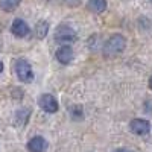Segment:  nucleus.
I'll return each mask as SVG.
<instances>
[{
    "label": "nucleus",
    "mask_w": 152,
    "mask_h": 152,
    "mask_svg": "<svg viewBox=\"0 0 152 152\" xmlns=\"http://www.w3.org/2000/svg\"><path fill=\"white\" fill-rule=\"evenodd\" d=\"M126 46V40L123 35H113L110 40L107 41L105 47H104V53L107 56H114V55H119L125 50Z\"/></svg>",
    "instance_id": "nucleus-1"
},
{
    "label": "nucleus",
    "mask_w": 152,
    "mask_h": 152,
    "mask_svg": "<svg viewBox=\"0 0 152 152\" xmlns=\"http://www.w3.org/2000/svg\"><path fill=\"white\" fill-rule=\"evenodd\" d=\"M15 73H17V78L24 82V84H28V82H32L34 79V72H32V67L28 61H24V59H18L15 62Z\"/></svg>",
    "instance_id": "nucleus-2"
},
{
    "label": "nucleus",
    "mask_w": 152,
    "mask_h": 152,
    "mask_svg": "<svg viewBox=\"0 0 152 152\" xmlns=\"http://www.w3.org/2000/svg\"><path fill=\"white\" fill-rule=\"evenodd\" d=\"M55 40L58 43H73L76 40V34L70 26H66V24H61V26L56 29L55 32Z\"/></svg>",
    "instance_id": "nucleus-3"
},
{
    "label": "nucleus",
    "mask_w": 152,
    "mask_h": 152,
    "mask_svg": "<svg viewBox=\"0 0 152 152\" xmlns=\"http://www.w3.org/2000/svg\"><path fill=\"white\" fill-rule=\"evenodd\" d=\"M38 105L41 110H44L46 113H56L58 111V102L52 94H41L38 99Z\"/></svg>",
    "instance_id": "nucleus-4"
},
{
    "label": "nucleus",
    "mask_w": 152,
    "mask_h": 152,
    "mask_svg": "<svg viewBox=\"0 0 152 152\" xmlns=\"http://www.w3.org/2000/svg\"><path fill=\"white\" fill-rule=\"evenodd\" d=\"M129 129L137 135H146L151 131V123L143 119H134L129 123Z\"/></svg>",
    "instance_id": "nucleus-5"
},
{
    "label": "nucleus",
    "mask_w": 152,
    "mask_h": 152,
    "mask_svg": "<svg viewBox=\"0 0 152 152\" xmlns=\"http://www.w3.org/2000/svg\"><path fill=\"white\" fill-rule=\"evenodd\" d=\"M11 32L14 34L15 37H18V38H23V37L29 35V32H31V28L28 26V23L24 21V20H21V18H15L14 21H12Z\"/></svg>",
    "instance_id": "nucleus-6"
},
{
    "label": "nucleus",
    "mask_w": 152,
    "mask_h": 152,
    "mask_svg": "<svg viewBox=\"0 0 152 152\" xmlns=\"http://www.w3.org/2000/svg\"><path fill=\"white\" fill-rule=\"evenodd\" d=\"M73 50L70 46H62L56 50V59L61 62V64H69L73 59Z\"/></svg>",
    "instance_id": "nucleus-7"
},
{
    "label": "nucleus",
    "mask_w": 152,
    "mask_h": 152,
    "mask_svg": "<svg viewBox=\"0 0 152 152\" xmlns=\"http://www.w3.org/2000/svg\"><path fill=\"white\" fill-rule=\"evenodd\" d=\"M46 146H47L46 140H44L43 137H40V135L31 138V140L28 142V149H29V152H43V151L46 149Z\"/></svg>",
    "instance_id": "nucleus-8"
},
{
    "label": "nucleus",
    "mask_w": 152,
    "mask_h": 152,
    "mask_svg": "<svg viewBox=\"0 0 152 152\" xmlns=\"http://www.w3.org/2000/svg\"><path fill=\"white\" fill-rule=\"evenodd\" d=\"M107 8V0H88V9L93 12H102Z\"/></svg>",
    "instance_id": "nucleus-9"
},
{
    "label": "nucleus",
    "mask_w": 152,
    "mask_h": 152,
    "mask_svg": "<svg viewBox=\"0 0 152 152\" xmlns=\"http://www.w3.org/2000/svg\"><path fill=\"white\" fill-rule=\"evenodd\" d=\"M21 0H0V8L6 12H12L18 8Z\"/></svg>",
    "instance_id": "nucleus-10"
},
{
    "label": "nucleus",
    "mask_w": 152,
    "mask_h": 152,
    "mask_svg": "<svg viewBox=\"0 0 152 152\" xmlns=\"http://www.w3.org/2000/svg\"><path fill=\"white\" fill-rule=\"evenodd\" d=\"M49 32V23L47 21H38L35 26V34L38 38H44Z\"/></svg>",
    "instance_id": "nucleus-11"
},
{
    "label": "nucleus",
    "mask_w": 152,
    "mask_h": 152,
    "mask_svg": "<svg viewBox=\"0 0 152 152\" xmlns=\"http://www.w3.org/2000/svg\"><path fill=\"white\" fill-rule=\"evenodd\" d=\"M72 110H73V111H72L73 116H76V117H82V108L75 107V108H72Z\"/></svg>",
    "instance_id": "nucleus-12"
},
{
    "label": "nucleus",
    "mask_w": 152,
    "mask_h": 152,
    "mask_svg": "<svg viewBox=\"0 0 152 152\" xmlns=\"http://www.w3.org/2000/svg\"><path fill=\"white\" fill-rule=\"evenodd\" d=\"M114 152H131V151H128V149H117V151H114Z\"/></svg>",
    "instance_id": "nucleus-13"
},
{
    "label": "nucleus",
    "mask_w": 152,
    "mask_h": 152,
    "mask_svg": "<svg viewBox=\"0 0 152 152\" xmlns=\"http://www.w3.org/2000/svg\"><path fill=\"white\" fill-rule=\"evenodd\" d=\"M2 72H3V62L0 61V73H2Z\"/></svg>",
    "instance_id": "nucleus-14"
},
{
    "label": "nucleus",
    "mask_w": 152,
    "mask_h": 152,
    "mask_svg": "<svg viewBox=\"0 0 152 152\" xmlns=\"http://www.w3.org/2000/svg\"><path fill=\"white\" fill-rule=\"evenodd\" d=\"M149 87H151V90H152V76L149 78Z\"/></svg>",
    "instance_id": "nucleus-15"
}]
</instances>
